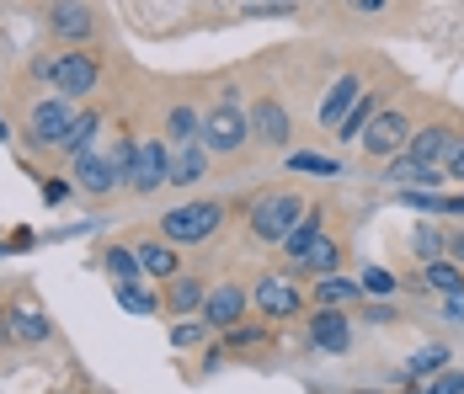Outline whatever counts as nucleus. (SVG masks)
I'll return each mask as SVG.
<instances>
[{"label": "nucleus", "instance_id": "obj_1", "mask_svg": "<svg viewBox=\"0 0 464 394\" xmlns=\"http://www.w3.org/2000/svg\"><path fill=\"white\" fill-rule=\"evenodd\" d=\"M304 214H310V208H304L299 192H262V197L251 203V235H256L262 245H283Z\"/></svg>", "mask_w": 464, "mask_h": 394}, {"label": "nucleus", "instance_id": "obj_2", "mask_svg": "<svg viewBox=\"0 0 464 394\" xmlns=\"http://www.w3.org/2000/svg\"><path fill=\"white\" fill-rule=\"evenodd\" d=\"M246 139H251V118H246L235 101H219V107L203 112V133H198V144H203L208 155H235Z\"/></svg>", "mask_w": 464, "mask_h": 394}, {"label": "nucleus", "instance_id": "obj_3", "mask_svg": "<svg viewBox=\"0 0 464 394\" xmlns=\"http://www.w3.org/2000/svg\"><path fill=\"white\" fill-rule=\"evenodd\" d=\"M219 224H225V208H219V203H182V208H171V214L160 219V235H166L171 245H203Z\"/></svg>", "mask_w": 464, "mask_h": 394}, {"label": "nucleus", "instance_id": "obj_4", "mask_svg": "<svg viewBox=\"0 0 464 394\" xmlns=\"http://www.w3.org/2000/svg\"><path fill=\"white\" fill-rule=\"evenodd\" d=\"M96 75H102V64H96V53H86V48L59 53V59H53V70H48V81H53V91H59L64 101H70V96H92Z\"/></svg>", "mask_w": 464, "mask_h": 394}, {"label": "nucleus", "instance_id": "obj_5", "mask_svg": "<svg viewBox=\"0 0 464 394\" xmlns=\"http://www.w3.org/2000/svg\"><path fill=\"white\" fill-rule=\"evenodd\" d=\"M411 118H406V112H395V107H384V112H379V118H373L369 123V133H363V139H358V144H363V149H369L373 160H395V155H406V144H411Z\"/></svg>", "mask_w": 464, "mask_h": 394}, {"label": "nucleus", "instance_id": "obj_6", "mask_svg": "<svg viewBox=\"0 0 464 394\" xmlns=\"http://www.w3.org/2000/svg\"><path fill=\"white\" fill-rule=\"evenodd\" d=\"M75 118H81V112H75L64 96H48V101L33 107V118H27V139H33V144H44V149H59V144H64V133L75 129Z\"/></svg>", "mask_w": 464, "mask_h": 394}, {"label": "nucleus", "instance_id": "obj_7", "mask_svg": "<svg viewBox=\"0 0 464 394\" xmlns=\"http://www.w3.org/2000/svg\"><path fill=\"white\" fill-rule=\"evenodd\" d=\"M251 309H256L262 320H294V314L304 309V293L294 288V277H278V272H267V277L251 288Z\"/></svg>", "mask_w": 464, "mask_h": 394}, {"label": "nucleus", "instance_id": "obj_8", "mask_svg": "<svg viewBox=\"0 0 464 394\" xmlns=\"http://www.w3.org/2000/svg\"><path fill=\"white\" fill-rule=\"evenodd\" d=\"M129 187H134V192H160V187H171V149H166V139H140Z\"/></svg>", "mask_w": 464, "mask_h": 394}, {"label": "nucleus", "instance_id": "obj_9", "mask_svg": "<svg viewBox=\"0 0 464 394\" xmlns=\"http://www.w3.org/2000/svg\"><path fill=\"white\" fill-rule=\"evenodd\" d=\"M48 33H53L59 43L81 48V43L96 33L92 5H86V0H53V5H48Z\"/></svg>", "mask_w": 464, "mask_h": 394}, {"label": "nucleus", "instance_id": "obj_10", "mask_svg": "<svg viewBox=\"0 0 464 394\" xmlns=\"http://www.w3.org/2000/svg\"><path fill=\"white\" fill-rule=\"evenodd\" d=\"M246 118H251V139H256V144H267V149H288V144H294V123H288L283 101L262 96V101H251Z\"/></svg>", "mask_w": 464, "mask_h": 394}, {"label": "nucleus", "instance_id": "obj_11", "mask_svg": "<svg viewBox=\"0 0 464 394\" xmlns=\"http://www.w3.org/2000/svg\"><path fill=\"white\" fill-rule=\"evenodd\" d=\"M251 309V293L240 283H225V288H208V304H203V325L208 331H235Z\"/></svg>", "mask_w": 464, "mask_h": 394}, {"label": "nucleus", "instance_id": "obj_12", "mask_svg": "<svg viewBox=\"0 0 464 394\" xmlns=\"http://www.w3.org/2000/svg\"><path fill=\"white\" fill-rule=\"evenodd\" d=\"M310 347L325 357H342L353 347V325H347V309H315L310 314Z\"/></svg>", "mask_w": 464, "mask_h": 394}, {"label": "nucleus", "instance_id": "obj_13", "mask_svg": "<svg viewBox=\"0 0 464 394\" xmlns=\"http://www.w3.org/2000/svg\"><path fill=\"white\" fill-rule=\"evenodd\" d=\"M459 139H464V133L443 129V123H427L421 133H411L406 155H411V160H421V166H449V155L459 149Z\"/></svg>", "mask_w": 464, "mask_h": 394}, {"label": "nucleus", "instance_id": "obj_14", "mask_svg": "<svg viewBox=\"0 0 464 394\" xmlns=\"http://www.w3.org/2000/svg\"><path fill=\"white\" fill-rule=\"evenodd\" d=\"M5 336H11V341H22V347H38V341L53 336V325H48V314L33 304V299H22V304L5 309Z\"/></svg>", "mask_w": 464, "mask_h": 394}, {"label": "nucleus", "instance_id": "obj_15", "mask_svg": "<svg viewBox=\"0 0 464 394\" xmlns=\"http://www.w3.org/2000/svg\"><path fill=\"white\" fill-rule=\"evenodd\" d=\"M384 181H395L401 192H411V187L438 192V187L449 181V171H443V166H421V160H411V155H395V160H384Z\"/></svg>", "mask_w": 464, "mask_h": 394}, {"label": "nucleus", "instance_id": "obj_16", "mask_svg": "<svg viewBox=\"0 0 464 394\" xmlns=\"http://www.w3.org/2000/svg\"><path fill=\"white\" fill-rule=\"evenodd\" d=\"M358 96H363V81H358L353 70H342V75H336V86L325 91V101H321V123H325V129H342V118L353 112V101H358Z\"/></svg>", "mask_w": 464, "mask_h": 394}, {"label": "nucleus", "instance_id": "obj_17", "mask_svg": "<svg viewBox=\"0 0 464 394\" xmlns=\"http://www.w3.org/2000/svg\"><path fill=\"white\" fill-rule=\"evenodd\" d=\"M75 187H81V192H92V197H107V192L118 187L112 160H107V155H96V149H86V155L75 160Z\"/></svg>", "mask_w": 464, "mask_h": 394}, {"label": "nucleus", "instance_id": "obj_18", "mask_svg": "<svg viewBox=\"0 0 464 394\" xmlns=\"http://www.w3.org/2000/svg\"><path fill=\"white\" fill-rule=\"evenodd\" d=\"M310 299H315V309H353L358 299H363V283H353V277L331 272V277H315Z\"/></svg>", "mask_w": 464, "mask_h": 394}, {"label": "nucleus", "instance_id": "obj_19", "mask_svg": "<svg viewBox=\"0 0 464 394\" xmlns=\"http://www.w3.org/2000/svg\"><path fill=\"white\" fill-rule=\"evenodd\" d=\"M134 251H140V266L150 272V277H160V283L182 277V262H177V245H171V240H144V245H134Z\"/></svg>", "mask_w": 464, "mask_h": 394}, {"label": "nucleus", "instance_id": "obj_20", "mask_svg": "<svg viewBox=\"0 0 464 394\" xmlns=\"http://www.w3.org/2000/svg\"><path fill=\"white\" fill-rule=\"evenodd\" d=\"M208 304V288L198 277H171L166 283V314H203Z\"/></svg>", "mask_w": 464, "mask_h": 394}, {"label": "nucleus", "instance_id": "obj_21", "mask_svg": "<svg viewBox=\"0 0 464 394\" xmlns=\"http://www.w3.org/2000/svg\"><path fill=\"white\" fill-rule=\"evenodd\" d=\"M336 266H342V245H336L331 235H321V240H315V245H310V251H304V256L294 262V272H310V277H331Z\"/></svg>", "mask_w": 464, "mask_h": 394}, {"label": "nucleus", "instance_id": "obj_22", "mask_svg": "<svg viewBox=\"0 0 464 394\" xmlns=\"http://www.w3.org/2000/svg\"><path fill=\"white\" fill-rule=\"evenodd\" d=\"M203 171H208V149L203 144H182L171 155V187H192V181H203Z\"/></svg>", "mask_w": 464, "mask_h": 394}, {"label": "nucleus", "instance_id": "obj_23", "mask_svg": "<svg viewBox=\"0 0 464 394\" xmlns=\"http://www.w3.org/2000/svg\"><path fill=\"white\" fill-rule=\"evenodd\" d=\"M421 288H432V293H459L464 288V266H454L449 256H438V262H421Z\"/></svg>", "mask_w": 464, "mask_h": 394}, {"label": "nucleus", "instance_id": "obj_24", "mask_svg": "<svg viewBox=\"0 0 464 394\" xmlns=\"http://www.w3.org/2000/svg\"><path fill=\"white\" fill-rule=\"evenodd\" d=\"M321 235H325V214H321V208H310L304 219L294 224V235L283 240V251H288V262H299V256H304V251H310V245H315Z\"/></svg>", "mask_w": 464, "mask_h": 394}, {"label": "nucleus", "instance_id": "obj_25", "mask_svg": "<svg viewBox=\"0 0 464 394\" xmlns=\"http://www.w3.org/2000/svg\"><path fill=\"white\" fill-rule=\"evenodd\" d=\"M373 118H379V96H373V91H363V96L353 101V112L342 118V129H336V139H363Z\"/></svg>", "mask_w": 464, "mask_h": 394}, {"label": "nucleus", "instance_id": "obj_26", "mask_svg": "<svg viewBox=\"0 0 464 394\" xmlns=\"http://www.w3.org/2000/svg\"><path fill=\"white\" fill-rule=\"evenodd\" d=\"M96 129H102V112H92V107H86V112H81V118H75V129L64 133V144H59V149H64V155H70V160H81V155H86V149H92Z\"/></svg>", "mask_w": 464, "mask_h": 394}, {"label": "nucleus", "instance_id": "obj_27", "mask_svg": "<svg viewBox=\"0 0 464 394\" xmlns=\"http://www.w3.org/2000/svg\"><path fill=\"white\" fill-rule=\"evenodd\" d=\"M102 266L112 272V283H140V277H144L140 251H129V245H112V251L102 256Z\"/></svg>", "mask_w": 464, "mask_h": 394}, {"label": "nucleus", "instance_id": "obj_28", "mask_svg": "<svg viewBox=\"0 0 464 394\" xmlns=\"http://www.w3.org/2000/svg\"><path fill=\"white\" fill-rule=\"evenodd\" d=\"M166 133H171L177 144H198V133H203V118H198L192 107H171V118H166Z\"/></svg>", "mask_w": 464, "mask_h": 394}, {"label": "nucleus", "instance_id": "obj_29", "mask_svg": "<svg viewBox=\"0 0 464 394\" xmlns=\"http://www.w3.org/2000/svg\"><path fill=\"white\" fill-rule=\"evenodd\" d=\"M443 368H449V347H427L406 362V379H438Z\"/></svg>", "mask_w": 464, "mask_h": 394}, {"label": "nucleus", "instance_id": "obj_30", "mask_svg": "<svg viewBox=\"0 0 464 394\" xmlns=\"http://www.w3.org/2000/svg\"><path fill=\"white\" fill-rule=\"evenodd\" d=\"M118 304L129 309V314H155V309H160V299H155L144 283H118Z\"/></svg>", "mask_w": 464, "mask_h": 394}, {"label": "nucleus", "instance_id": "obj_31", "mask_svg": "<svg viewBox=\"0 0 464 394\" xmlns=\"http://www.w3.org/2000/svg\"><path fill=\"white\" fill-rule=\"evenodd\" d=\"M288 171H304V176H342V160H325V155H310V149H294V155H288Z\"/></svg>", "mask_w": 464, "mask_h": 394}, {"label": "nucleus", "instance_id": "obj_32", "mask_svg": "<svg viewBox=\"0 0 464 394\" xmlns=\"http://www.w3.org/2000/svg\"><path fill=\"white\" fill-rule=\"evenodd\" d=\"M134 155H140V139H118V144L107 149V160H112L118 181H129V176H134Z\"/></svg>", "mask_w": 464, "mask_h": 394}, {"label": "nucleus", "instance_id": "obj_33", "mask_svg": "<svg viewBox=\"0 0 464 394\" xmlns=\"http://www.w3.org/2000/svg\"><path fill=\"white\" fill-rule=\"evenodd\" d=\"M411 245H417L421 262H438V256H443V229H438V224H417V240H411Z\"/></svg>", "mask_w": 464, "mask_h": 394}, {"label": "nucleus", "instance_id": "obj_34", "mask_svg": "<svg viewBox=\"0 0 464 394\" xmlns=\"http://www.w3.org/2000/svg\"><path fill=\"white\" fill-rule=\"evenodd\" d=\"M421 394H464V368H443L438 379H427Z\"/></svg>", "mask_w": 464, "mask_h": 394}, {"label": "nucleus", "instance_id": "obj_35", "mask_svg": "<svg viewBox=\"0 0 464 394\" xmlns=\"http://www.w3.org/2000/svg\"><path fill=\"white\" fill-rule=\"evenodd\" d=\"M401 203L417 208V214H443V192H421V187H411V192H401Z\"/></svg>", "mask_w": 464, "mask_h": 394}, {"label": "nucleus", "instance_id": "obj_36", "mask_svg": "<svg viewBox=\"0 0 464 394\" xmlns=\"http://www.w3.org/2000/svg\"><path fill=\"white\" fill-rule=\"evenodd\" d=\"M203 341H208V325H198V320H182L171 331V347H203Z\"/></svg>", "mask_w": 464, "mask_h": 394}, {"label": "nucleus", "instance_id": "obj_37", "mask_svg": "<svg viewBox=\"0 0 464 394\" xmlns=\"http://www.w3.org/2000/svg\"><path fill=\"white\" fill-rule=\"evenodd\" d=\"M225 341H230V347H262V341H267V336H262V325H246V320H240V325H235V331H225Z\"/></svg>", "mask_w": 464, "mask_h": 394}, {"label": "nucleus", "instance_id": "obj_38", "mask_svg": "<svg viewBox=\"0 0 464 394\" xmlns=\"http://www.w3.org/2000/svg\"><path fill=\"white\" fill-rule=\"evenodd\" d=\"M363 293H379V299H384V293H395V277H390V272H379V266H369V272H363Z\"/></svg>", "mask_w": 464, "mask_h": 394}, {"label": "nucleus", "instance_id": "obj_39", "mask_svg": "<svg viewBox=\"0 0 464 394\" xmlns=\"http://www.w3.org/2000/svg\"><path fill=\"white\" fill-rule=\"evenodd\" d=\"M443 256L454 266H464V229H449V235H443Z\"/></svg>", "mask_w": 464, "mask_h": 394}, {"label": "nucleus", "instance_id": "obj_40", "mask_svg": "<svg viewBox=\"0 0 464 394\" xmlns=\"http://www.w3.org/2000/svg\"><path fill=\"white\" fill-rule=\"evenodd\" d=\"M443 314H449L454 325H464V288H459V293H449V299H443Z\"/></svg>", "mask_w": 464, "mask_h": 394}, {"label": "nucleus", "instance_id": "obj_41", "mask_svg": "<svg viewBox=\"0 0 464 394\" xmlns=\"http://www.w3.org/2000/svg\"><path fill=\"white\" fill-rule=\"evenodd\" d=\"M443 171H449V181H464V139H459V149L449 155V166H443Z\"/></svg>", "mask_w": 464, "mask_h": 394}, {"label": "nucleus", "instance_id": "obj_42", "mask_svg": "<svg viewBox=\"0 0 464 394\" xmlns=\"http://www.w3.org/2000/svg\"><path fill=\"white\" fill-rule=\"evenodd\" d=\"M64 192H70V187H64L59 176H48V187H44V197H48V203H64Z\"/></svg>", "mask_w": 464, "mask_h": 394}, {"label": "nucleus", "instance_id": "obj_43", "mask_svg": "<svg viewBox=\"0 0 464 394\" xmlns=\"http://www.w3.org/2000/svg\"><path fill=\"white\" fill-rule=\"evenodd\" d=\"M443 214L449 219H464V197H443Z\"/></svg>", "mask_w": 464, "mask_h": 394}, {"label": "nucleus", "instance_id": "obj_44", "mask_svg": "<svg viewBox=\"0 0 464 394\" xmlns=\"http://www.w3.org/2000/svg\"><path fill=\"white\" fill-rule=\"evenodd\" d=\"M358 11H384V0H353Z\"/></svg>", "mask_w": 464, "mask_h": 394}, {"label": "nucleus", "instance_id": "obj_45", "mask_svg": "<svg viewBox=\"0 0 464 394\" xmlns=\"http://www.w3.org/2000/svg\"><path fill=\"white\" fill-rule=\"evenodd\" d=\"M0 336H5V309H0Z\"/></svg>", "mask_w": 464, "mask_h": 394}, {"label": "nucleus", "instance_id": "obj_46", "mask_svg": "<svg viewBox=\"0 0 464 394\" xmlns=\"http://www.w3.org/2000/svg\"><path fill=\"white\" fill-rule=\"evenodd\" d=\"M267 5H283V11H288V0H267Z\"/></svg>", "mask_w": 464, "mask_h": 394}, {"label": "nucleus", "instance_id": "obj_47", "mask_svg": "<svg viewBox=\"0 0 464 394\" xmlns=\"http://www.w3.org/2000/svg\"><path fill=\"white\" fill-rule=\"evenodd\" d=\"M353 394H379V389H353Z\"/></svg>", "mask_w": 464, "mask_h": 394}, {"label": "nucleus", "instance_id": "obj_48", "mask_svg": "<svg viewBox=\"0 0 464 394\" xmlns=\"http://www.w3.org/2000/svg\"><path fill=\"white\" fill-rule=\"evenodd\" d=\"M406 394H421V389H406Z\"/></svg>", "mask_w": 464, "mask_h": 394}]
</instances>
